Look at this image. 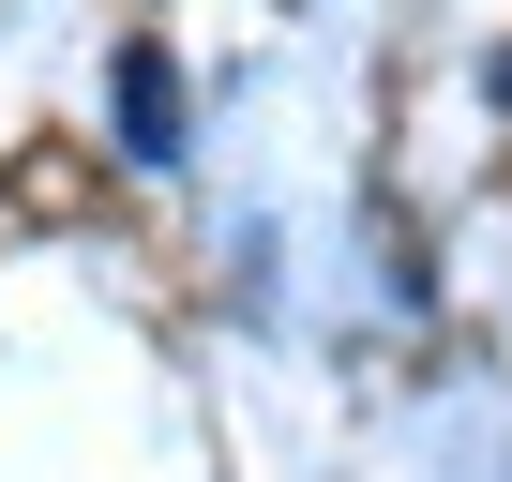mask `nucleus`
I'll return each instance as SVG.
<instances>
[{"label": "nucleus", "instance_id": "1", "mask_svg": "<svg viewBox=\"0 0 512 482\" xmlns=\"http://www.w3.org/2000/svg\"><path fill=\"white\" fill-rule=\"evenodd\" d=\"M121 151H136V166H181V91H166V46H121Z\"/></svg>", "mask_w": 512, "mask_h": 482}]
</instances>
